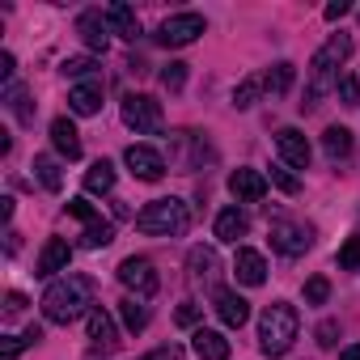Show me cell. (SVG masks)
<instances>
[{"label":"cell","mask_w":360,"mask_h":360,"mask_svg":"<svg viewBox=\"0 0 360 360\" xmlns=\"http://www.w3.org/2000/svg\"><path fill=\"white\" fill-rule=\"evenodd\" d=\"M98 305H94V280L81 276V271H68L64 280H56L47 292H43V318L56 322V326H68L77 318H89Z\"/></svg>","instance_id":"6da1fadb"},{"label":"cell","mask_w":360,"mask_h":360,"mask_svg":"<svg viewBox=\"0 0 360 360\" xmlns=\"http://www.w3.org/2000/svg\"><path fill=\"white\" fill-rule=\"evenodd\" d=\"M352 56V39L347 34H330L322 47H318V56L309 60V89H305V110H314L318 106V98L326 94V89H339V64Z\"/></svg>","instance_id":"7a4b0ae2"},{"label":"cell","mask_w":360,"mask_h":360,"mask_svg":"<svg viewBox=\"0 0 360 360\" xmlns=\"http://www.w3.org/2000/svg\"><path fill=\"white\" fill-rule=\"evenodd\" d=\"M297 335H301L297 309L288 301H271L263 309V318H259V347H263V356H284L297 343Z\"/></svg>","instance_id":"3957f363"},{"label":"cell","mask_w":360,"mask_h":360,"mask_svg":"<svg viewBox=\"0 0 360 360\" xmlns=\"http://www.w3.org/2000/svg\"><path fill=\"white\" fill-rule=\"evenodd\" d=\"M191 225V208L183 200H153L140 217H136V229L148 233V238H178V233H187Z\"/></svg>","instance_id":"277c9868"},{"label":"cell","mask_w":360,"mask_h":360,"mask_svg":"<svg viewBox=\"0 0 360 360\" xmlns=\"http://www.w3.org/2000/svg\"><path fill=\"white\" fill-rule=\"evenodd\" d=\"M123 123H127L136 136H157V131L165 127L161 102L148 98V94H127V98H123Z\"/></svg>","instance_id":"5b68a950"},{"label":"cell","mask_w":360,"mask_h":360,"mask_svg":"<svg viewBox=\"0 0 360 360\" xmlns=\"http://www.w3.org/2000/svg\"><path fill=\"white\" fill-rule=\"evenodd\" d=\"M204 30H208V22H204L200 13H174V18L161 22L157 43H161V47H187V43H195Z\"/></svg>","instance_id":"8992f818"},{"label":"cell","mask_w":360,"mask_h":360,"mask_svg":"<svg viewBox=\"0 0 360 360\" xmlns=\"http://www.w3.org/2000/svg\"><path fill=\"white\" fill-rule=\"evenodd\" d=\"M271 246L280 250V255H288V259H297V255H305L309 246H314V229L309 225H301V221H271Z\"/></svg>","instance_id":"52a82bcc"},{"label":"cell","mask_w":360,"mask_h":360,"mask_svg":"<svg viewBox=\"0 0 360 360\" xmlns=\"http://www.w3.org/2000/svg\"><path fill=\"white\" fill-rule=\"evenodd\" d=\"M119 284L131 288L140 301H148V297L157 292V271H153V263H148L144 255H131V259L119 263Z\"/></svg>","instance_id":"ba28073f"},{"label":"cell","mask_w":360,"mask_h":360,"mask_svg":"<svg viewBox=\"0 0 360 360\" xmlns=\"http://www.w3.org/2000/svg\"><path fill=\"white\" fill-rule=\"evenodd\" d=\"M123 161H127V169L140 178V183H157V178L165 174V157H161L153 144H131V148L123 153Z\"/></svg>","instance_id":"9c48e42d"},{"label":"cell","mask_w":360,"mask_h":360,"mask_svg":"<svg viewBox=\"0 0 360 360\" xmlns=\"http://www.w3.org/2000/svg\"><path fill=\"white\" fill-rule=\"evenodd\" d=\"M267 187H271V178L259 174V169H250V165H242V169L229 174V191L238 195V204H259L267 195Z\"/></svg>","instance_id":"30bf717a"},{"label":"cell","mask_w":360,"mask_h":360,"mask_svg":"<svg viewBox=\"0 0 360 360\" xmlns=\"http://www.w3.org/2000/svg\"><path fill=\"white\" fill-rule=\"evenodd\" d=\"M276 148H280L284 165H292V169H305V165H309V157H314V148H309L305 131H297V127H280V131H276Z\"/></svg>","instance_id":"8fae6325"},{"label":"cell","mask_w":360,"mask_h":360,"mask_svg":"<svg viewBox=\"0 0 360 360\" xmlns=\"http://www.w3.org/2000/svg\"><path fill=\"white\" fill-rule=\"evenodd\" d=\"M212 309H217V318H221L225 326H246V318H250L246 297H238L233 288H217V292H212Z\"/></svg>","instance_id":"7c38bea8"},{"label":"cell","mask_w":360,"mask_h":360,"mask_svg":"<svg viewBox=\"0 0 360 360\" xmlns=\"http://www.w3.org/2000/svg\"><path fill=\"white\" fill-rule=\"evenodd\" d=\"M77 34L85 39V47L89 51H106L110 47V26H106V13H81L77 18Z\"/></svg>","instance_id":"4fadbf2b"},{"label":"cell","mask_w":360,"mask_h":360,"mask_svg":"<svg viewBox=\"0 0 360 360\" xmlns=\"http://www.w3.org/2000/svg\"><path fill=\"white\" fill-rule=\"evenodd\" d=\"M68 263H72V246H68L64 238H51V242L43 246V255H39V267H34V276L51 280L56 271H68Z\"/></svg>","instance_id":"5bb4252c"},{"label":"cell","mask_w":360,"mask_h":360,"mask_svg":"<svg viewBox=\"0 0 360 360\" xmlns=\"http://www.w3.org/2000/svg\"><path fill=\"white\" fill-rule=\"evenodd\" d=\"M187 271H191V284H212V280L221 276V259H217V250L195 246V250L187 255Z\"/></svg>","instance_id":"9a60e30c"},{"label":"cell","mask_w":360,"mask_h":360,"mask_svg":"<svg viewBox=\"0 0 360 360\" xmlns=\"http://www.w3.org/2000/svg\"><path fill=\"white\" fill-rule=\"evenodd\" d=\"M191 347H195V356H200V360H229V339H225L221 330L200 326V330L191 335Z\"/></svg>","instance_id":"2e32d148"},{"label":"cell","mask_w":360,"mask_h":360,"mask_svg":"<svg viewBox=\"0 0 360 360\" xmlns=\"http://www.w3.org/2000/svg\"><path fill=\"white\" fill-rule=\"evenodd\" d=\"M68 110H72V115H98V110H102V85H98V81H81V85H72V94H68Z\"/></svg>","instance_id":"e0dca14e"},{"label":"cell","mask_w":360,"mask_h":360,"mask_svg":"<svg viewBox=\"0 0 360 360\" xmlns=\"http://www.w3.org/2000/svg\"><path fill=\"white\" fill-rule=\"evenodd\" d=\"M233 276H238L242 284L259 288V284L267 280V263H263V255H259V250H238V259H233Z\"/></svg>","instance_id":"ac0fdd59"},{"label":"cell","mask_w":360,"mask_h":360,"mask_svg":"<svg viewBox=\"0 0 360 360\" xmlns=\"http://www.w3.org/2000/svg\"><path fill=\"white\" fill-rule=\"evenodd\" d=\"M106 26H110V34H119V39H140V18H136V9L131 5H110L106 9Z\"/></svg>","instance_id":"d6986e66"},{"label":"cell","mask_w":360,"mask_h":360,"mask_svg":"<svg viewBox=\"0 0 360 360\" xmlns=\"http://www.w3.org/2000/svg\"><path fill=\"white\" fill-rule=\"evenodd\" d=\"M51 144H56V153L68 157V161L81 157V131L72 127V119H56V123H51Z\"/></svg>","instance_id":"ffe728a7"},{"label":"cell","mask_w":360,"mask_h":360,"mask_svg":"<svg viewBox=\"0 0 360 360\" xmlns=\"http://www.w3.org/2000/svg\"><path fill=\"white\" fill-rule=\"evenodd\" d=\"M85 330H89V339H94L98 347H115V343H119V330H115V318H110V314H106L102 305H98V309H94V314L85 318Z\"/></svg>","instance_id":"44dd1931"},{"label":"cell","mask_w":360,"mask_h":360,"mask_svg":"<svg viewBox=\"0 0 360 360\" xmlns=\"http://www.w3.org/2000/svg\"><path fill=\"white\" fill-rule=\"evenodd\" d=\"M246 229H250V221H246V212L242 208H225L221 217H217V242H238V238H246Z\"/></svg>","instance_id":"7402d4cb"},{"label":"cell","mask_w":360,"mask_h":360,"mask_svg":"<svg viewBox=\"0 0 360 360\" xmlns=\"http://www.w3.org/2000/svg\"><path fill=\"white\" fill-rule=\"evenodd\" d=\"M34 178H39V183L56 195V191H64V169H60V161L56 157H47V153H39L34 157Z\"/></svg>","instance_id":"603a6c76"},{"label":"cell","mask_w":360,"mask_h":360,"mask_svg":"<svg viewBox=\"0 0 360 360\" xmlns=\"http://www.w3.org/2000/svg\"><path fill=\"white\" fill-rule=\"evenodd\" d=\"M85 191H89V195L115 191V165H110V161H94V165H89V174H85Z\"/></svg>","instance_id":"cb8c5ba5"},{"label":"cell","mask_w":360,"mask_h":360,"mask_svg":"<svg viewBox=\"0 0 360 360\" xmlns=\"http://www.w3.org/2000/svg\"><path fill=\"white\" fill-rule=\"evenodd\" d=\"M119 318H123V326H127L131 335H140V330L148 326V305H144L140 297H123V301H119Z\"/></svg>","instance_id":"d4e9b609"},{"label":"cell","mask_w":360,"mask_h":360,"mask_svg":"<svg viewBox=\"0 0 360 360\" xmlns=\"http://www.w3.org/2000/svg\"><path fill=\"white\" fill-rule=\"evenodd\" d=\"M292 77H297V68H292L288 60H280V64H271V68L263 72V89L280 98V94H288V85H292Z\"/></svg>","instance_id":"484cf974"},{"label":"cell","mask_w":360,"mask_h":360,"mask_svg":"<svg viewBox=\"0 0 360 360\" xmlns=\"http://www.w3.org/2000/svg\"><path fill=\"white\" fill-rule=\"evenodd\" d=\"M322 148H326L330 161H343V157L352 153V131H347V127H326V131H322Z\"/></svg>","instance_id":"4316f807"},{"label":"cell","mask_w":360,"mask_h":360,"mask_svg":"<svg viewBox=\"0 0 360 360\" xmlns=\"http://www.w3.org/2000/svg\"><path fill=\"white\" fill-rule=\"evenodd\" d=\"M115 242V225L110 221H94V225H85V233H81V246L85 250H102V246H110Z\"/></svg>","instance_id":"83f0119b"},{"label":"cell","mask_w":360,"mask_h":360,"mask_svg":"<svg viewBox=\"0 0 360 360\" xmlns=\"http://www.w3.org/2000/svg\"><path fill=\"white\" fill-rule=\"evenodd\" d=\"M5 98H9V110L18 115V123H34V102H30V94L22 85H9Z\"/></svg>","instance_id":"f1b7e54d"},{"label":"cell","mask_w":360,"mask_h":360,"mask_svg":"<svg viewBox=\"0 0 360 360\" xmlns=\"http://www.w3.org/2000/svg\"><path fill=\"white\" fill-rule=\"evenodd\" d=\"M94 68H98V60H94V56H68V60L60 64V72H64V77H72V81L89 77Z\"/></svg>","instance_id":"f546056e"},{"label":"cell","mask_w":360,"mask_h":360,"mask_svg":"<svg viewBox=\"0 0 360 360\" xmlns=\"http://www.w3.org/2000/svg\"><path fill=\"white\" fill-rule=\"evenodd\" d=\"M259 94H263V81L250 77V81H242V85L233 89V106H238V110H250V106L259 102Z\"/></svg>","instance_id":"4dcf8cb0"},{"label":"cell","mask_w":360,"mask_h":360,"mask_svg":"<svg viewBox=\"0 0 360 360\" xmlns=\"http://www.w3.org/2000/svg\"><path fill=\"white\" fill-rule=\"evenodd\" d=\"M161 85H165L169 94H178V89L187 85V64H178V60H169V64L161 68Z\"/></svg>","instance_id":"1f68e13d"},{"label":"cell","mask_w":360,"mask_h":360,"mask_svg":"<svg viewBox=\"0 0 360 360\" xmlns=\"http://www.w3.org/2000/svg\"><path fill=\"white\" fill-rule=\"evenodd\" d=\"M339 267L343 271H360V238H347L339 246Z\"/></svg>","instance_id":"d6a6232c"},{"label":"cell","mask_w":360,"mask_h":360,"mask_svg":"<svg viewBox=\"0 0 360 360\" xmlns=\"http://www.w3.org/2000/svg\"><path fill=\"white\" fill-rule=\"evenodd\" d=\"M271 187H280L284 195H297V191H301V178H297V174H288L284 165H276V169H271Z\"/></svg>","instance_id":"836d02e7"},{"label":"cell","mask_w":360,"mask_h":360,"mask_svg":"<svg viewBox=\"0 0 360 360\" xmlns=\"http://www.w3.org/2000/svg\"><path fill=\"white\" fill-rule=\"evenodd\" d=\"M326 297H330V284H326V276H314V280H305V301H309V305H326Z\"/></svg>","instance_id":"e575fe53"},{"label":"cell","mask_w":360,"mask_h":360,"mask_svg":"<svg viewBox=\"0 0 360 360\" xmlns=\"http://www.w3.org/2000/svg\"><path fill=\"white\" fill-rule=\"evenodd\" d=\"M335 94H339V102H343V106H360V77H343Z\"/></svg>","instance_id":"d590c367"},{"label":"cell","mask_w":360,"mask_h":360,"mask_svg":"<svg viewBox=\"0 0 360 360\" xmlns=\"http://www.w3.org/2000/svg\"><path fill=\"white\" fill-rule=\"evenodd\" d=\"M68 217H77V221H85V225L102 221V217L94 212V204H89V200H68Z\"/></svg>","instance_id":"8d00e7d4"},{"label":"cell","mask_w":360,"mask_h":360,"mask_svg":"<svg viewBox=\"0 0 360 360\" xmlns=\"http://www.w3.org/2000/svg\"><path fill=\"white\" fill-rule=\"evenodd\" d=\"M174 322L178 326H195L200 322V305L195 301H183V305H178V314H174Z\"/></svg>","instance_id":"74e56055"},{"label":"cell","mask_w":360,"mask_h":360,"mask_svg":"<svg viewBox=\"0 0 360 360\" xmlns=\"http://www.w3.org/2000/svg\"><path fill=\"white\" fill-rule=\"evenodd\" d=\"M22 347H26V339L5 335V343H0V360H18V356H22Z\"/></svg>","instance_id":"f35d334b"},{"label":"cell","mask_w":360,"mask_h":360,"mask_svg":"<svg viewBox=\"0 0 360 360\" xmlns=\"http://www.w3.org/2000/svg\"><path fill=\"white\" fill-rule=\"evenodd\" d=\"M335 335H339V322H322V326H318V343H322V347H335V343H339Z\"/></svg>","instance_id":"ab89813d"},{"label":"cell","mask_w":360,"mask_h":360,"mask_svg":"<svg viewBox=\"0 0 360 360\" xmlns=\"http://www.w3.org/2000/svg\"><path fill=\"white\" fill-rule=\"evenodd\" d=\"M22 309H26V297H22V292H9V297H5V318H18Z\"/></svg>","instance_id":"60d3db41"},{"label":"cell","mask_w":360,"mask_h":360,"mask_svg":"<svg viewBox=\"0 0 360 360\" xmlns=\"http://www.w3.org/2000/svg\"><path fill=\"white\" fill-rule=\"evenodd\" d=\"M347 0H330V5H326V22H339V18H347Z\"/></svg>","instance_id":"b9f144b4"},{"label":"cell","mask_w":360,"mask_h":360,"mask_svg":"<svg viewBox=\"0 0 360 360\" xmlns=\"http://www.w3.org/2000/svg\"><path fill=\"white\" fill-rule=\"evenodd\" d=\"M0 81H13V56H0Z\"/></svg>","instance_id":"7bdbcfd3"},{"label":"cell","mask_w":360,"mask_h":360,"mask_svg":"<svg viewBox=\"0 0 360 360\" xmlns=\"http://www.w3.org/2000/svg\"><path fill=\"white\" fill-rule=\"evenodd\" d=\"M22 339H26V347H34V343H39V339H43V326H39V322H30V326H26V335H22Z\"/></svg>","instance_id":"ee69618b"},{"label":"cell","mask_w":360,"mask_h":360,"mask_svg":"<svg viewBox=\"0 0 360 360\" xmlns=\"http://www.w3.org/2000/svg\"><path fill=\"white\" fill-rule=\"evenodd\" d=\"M339 360H360V343H347V347L339 352Z\"/></svg>","instance_id":"f6af8a7d"}]
</instances>
